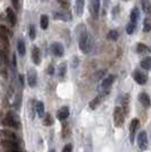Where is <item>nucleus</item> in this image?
I'll list each match as a JSON object with an SVG mask.
<instances>
[{
  "instance_id": "f257e3e1",
  "label": "nucleus",
  "mask_w": 151,
  "mask_h": 152,
  "mask_svg": "<svg viewBox=\"0 0 151 152\" xmlns=\"http://www.w3.org/2000/svg\"><path fill=\"white\" fill-rule=\"evenodd\" d=\"M78 45H80V49L83 53H88L91 51L92 48V38L90 35V33H88V31L83 27L81 33H80V37H78Z\"/></svg>"
},
{
  "instance_id": "f03ea898",
  "label": "nucleus",
  "mask_w": 151,
  "mask_h": 152,
  "mask_svg": "<svg viewBox=\"0 0 151 152\" xmlns=\"http://www.w3.org/2000/svg\"><path fill=\"white\" fill-rule=\"evenodd\" d=\"M114 124L116 127H122L124 124V114L120 107H116L114 109Z\"/></svg>"
},
{
  "instance_id": "7ed1b4c3",
  "label": "nucleus",
  "mask_w": 151,
  "mask_h": 152,
  "mask_svg": "<svg viewBox=\"0 0 151 152\" xmlns=\"http://www.w3.org/2000/svg\"><path fill=\"white\" fill-rule=\"evenodd\" d=\"M138 145L142 151L147 150V148H148V136H147V132L145 131H142V132L139 133Z\"/></svg>"
},
{
  "instance_id": "20e7f679",
  "label": "nucleus",
  "mask_w": 151,
  "mask_h": 152,
  "mask_svg": "<svg viewBox=\"0 0 151 152\" xmlns=\"http://www.w3.org/2000/svg\"><path fill=\"white\" fill-rule=\"evenodd\" d=\"M100 12V0H91L90 4V13L92 15V17L95 19L98 18Z\"/></svg>"
},
{
  "instance_id": "39448f33",
  "label": "nucleus",
  "mask_w": 151,
  "mask_h": 152,
  "mask_svg": "<svg viewBox=\"0 0 151 152\" xmlns=\"http://www.w3.org/2000/svg\"><path fill=\"white\" fill-rule=\"evenodd\" d=\"M4 125H6L8 127H14V128H17L18 127V123L16 121V118L14 117V115L12 113H8V114L5 116V118H4Z\"/></svg>"
},
{
  "instance_id": "423d86ee",
  "label": "nucleus",
  "mask_w": 151,
  "mask_h": 152,
  "mask_svg": "<svg viewBox=\"0 0 151 152\" xmlns=\"http://www.w3.org/2000/svg\"><path fill=\"white\" fill-rule=\"evenodd\" d=\"M114 80H115V77L113 75H109L102 81V83H101V89L103 91V94H108L109 93V90H110L111 85H113Z\"/></svg>"
},
{
  "instance_id": "0eeeda50",
  "label": "nucleus",
  "mask_w": 151,
  "mask_h": 152,
  "mask_svg": "<svg viewBox=\"0 0 151 152\" xmlns=\"http://www.w3.org/2000/svg\"><path fill=\"white\" fill-rule=\"evenodd\" d=\"M27 83L30 85V88H35L37 86V83H38V75H37V72L35 69H29L27 72Z\"/></svg>"
},
{
  "instance_id": "6e6552de",
  "label": "nucleus",
  "mask_w": 151,
  "mask_h": 152,
  "mask_svg": "<svg viewBox=\"0 0 151 152\" xmlns=\"http://www.w3.org/2000/svg\"><path fill=\"white\" fill-rule=\"evenodd\" d=\"M133 77H134V80H135V82L140 84V85H144L147 81H148V76L145 73H142V72H140V70H135L134 73H133Z\"/></svg>"
},
{
  "instance_id": "1a4fd4ad",
  "label": "nucleus",
  "mask_w": 151,
  "mask_h": 152,
  "mask_svg": "<svg viewBox=\"0 0 151 152\" xmlns=\"http://www.w3.org/2000/svg\"><path fill=\"white\" fill-rule=\"evenodd\" d=\"M51 52L56 56V57H63L65 50H64V47L58 42H54L51 45Z\"/></svg>"
},
{
  "instance_id": "9d476101",
  "label": "nucleus",
  "mask_w": 151,
  "mask_h": 152,
  "mask_svg": "<svg viewBox=\"0 0 151 152\" xmlns=\"http://www.w3.org/2000/svg\"><path fill=\"white\" fill-rule=\"evenodd\" d=\"M138 127H139V119L134 118V119L131 121V124H130V141H131V143H133V142H134L135 132H136Z\"/></svg>"
},
{
  "instance_id": "9b49d317",
  "label": "nucleus",
  "mask_w": 151,
  "mask_h": 152,
  "mask_svg": "<svg viewBox=\"0 0 151 152\" xmlns=\"http://www.w3.org/2000/svg\"><path fill=\"white\" fill-rule=\"evenodd\" d=\"M9 35V32H8V30H7L5 26L0 25V39L4 41V43H5V45H6V48L8 49V45H9V41H8V37Z\"/></svg>"
},
{
  "instance_id": "f8f14e48",
  "label": "nucleus",
  "mask_w": 151,
  "mask_h": 152,
  "mask_svg": "<svg viewBox=\"0 0 151 152\" xmlns=\"http://www.w3.org/2000/svg\"><path fill=\"white\" fill-rule=\"evenodd\" d=\"M32 60L35 65H40L41 63V51L38 47H34L32 49Z\"/></svg>"
},
{
  "instance_id": "ddd939ff",
  "label": "nucleus",
  "mask_w": 151,
  "mask_h": 152,
  "mask_svg": "<svg viewBox=\"0 0 151 152\" xmlns=\"http://www.w3.org/2000/svg\"><path fill=\"white\" fill-rule=\"evenodd\" d=\"M139 100H140V102L142 103V106L144 108H149L151 104V100H150V96L147 94V93H140V95H139Z\"/></svg>"
},
{
  "instance_id": "4468645a",
  "label": "nucleus",
  "mask_w": 151,
  "mask_h": 152,
  "mask_svg": "<svg viewBox=\"0 0 151 152\" xmlns=\"http://www.w3.org/2000/svg\"><path fill=\"white\" fill-rule=\"evenodd\" d=\"M69 116V108L68 107H63L58 113H57V118L59 121H65L67 119Z\"/></svg>"
},
{
  "instance_id": "2eb2a0df",
  "label": "nucleus",
  "mask_w": 151,
  "mask_h": 152,
  "mask_svg": "<svg viewBox=\"0 0 151 152\" xmlns=\"http://www.w3.org/2000/svg\"><path fill=\"white\" fill-rule=\"evenodd\" d=\"M122 109H123V111H124V115H127L130 113V95L128 94H125L123 96Z\"/></svg>"
},
{
  "instance_id": "dca6fc26",
  "label": "nucleus",
  "mask_w": 151,
  "mask_h": 152,
  "mask_svg": "<svg viewBox=\"0 0 151 152\" xmlns=\"http://www.w3.org/2000/svg\"><path fill=\"white\" fill-rule=\"evenodd\" d=\"M142 10L145 15H151V1L150 0H141Z\"/></svg>"
},
{
  "instance_id": "f3484780",
  "label": "nucleus",
  "mask_w": 151,
  "mask_h": 152,
  "mask_svg": "<svg viewBox=\"0 0 151 152\" xmlns=\"http://www.w3.org/2000/svg\"><path fill=\"white\" fill-rule=\"evenodd\" d=\"M17 51H18V53L22 57L25 56L26 47H25V42H24L23 39H18V40H17Z\"/></svg>"
},
{
  "instance_id": "a211bd4d",
  "label": "nucleus",
  "mask_w": 151,
  "mask_h": 152,
  "mask_svg": "<svg viewBox=\"0 0 151 152\" xmlns=\"http://www.w3.org/2000/svg\"><path fill=\"white\" fill-rule=\"evenodd\" d=\"M84 10V0H75V13L77 16H81Z\"/></svg>"
},
{
  "instance_id": "6ab92c4d",
  "label": "nucleus",
  "mask_w": 151,
  "mask_h": 152,
  "mask_svg": "<svg viewBox=\"0 0 151 152\" xmlns=\"http://www.w3.org/2000/svg\"><path fill=\"white\" fill-rule=\"evenodd\" d=\"M103 96H105L103 93H101V94H99L98 96H95V99L90 102V108H91V109H97V107H98V106L100 104V102L102 101V98H103Z\"/></svg>"
},
{
  "instance_id": "aec40b11",
  "label": "nucleus",
  "mask_w": 151,
  "mask_h": 152,
  "mask_svg": "<svg viewBox=\"0 0 151 152\" xmlns=\"http://www.w3.org/2000/svg\"><path fill=\"white\" fill-rule=\"evenodd\" d=\"M1 134H2V136H4L5 141H13V142H16V140H17L16 135H15L13 132H9V131H4Z\"/></svg>"
},
{
  "instance_id": "412c9836",
  "label": "nucleus",
  "mask_w": 151,
  "mask_h": 152,
  "mask_svg": "<svg viewBox=\"0 0 151 152\" xmlns=\"http://www.w3.org/2000/svg\"><path fill=\"white\" fill-rule=\"evenodd\" d=\"M35 111L40 117L44 116V103L42 101H38L35 103Z\"/></svg>"
},
{
  "instance_id": "4be33fe9",
  "label": "nucleus",
  "mask_w": 151,
  "mask_h": 152,
  "mask_svg": "<svg viewBox=\"0 0 151 152\" xmlns=\"http://www.w3.org/2000/svg\"><path fill=\"white\" fill-rule=\"evenodd\" d=\"M7 16H8V19H9L10 24L15 25L16 24V14L14 13V10L12 8H7Z\"/></svg>"
},
{
  "instance_id": "5701e85b",
  "label": "nucleus",
  "mask_w": 151,
  "mask_h": 152,
  "mask_svg": "<svg viewBox=\"0 0 151 152\" xmlns=\"http://www.w3.org/2000/svg\"><path fill=\"white\" fill-rule=\"evenodd\" d=\"M40 26L42 30H47L49 26V17L47 15H42L40 17Z\"/></svg>"
},
{
  "instance_id": "b1692460",
  "label": "nucleus",
  "mask_w": 151,
  "mask_h": 152,
  "mask_svg": "<svg viewBox=\"0 0 151 152\" xmlns=\"http://www.w3.org/2000/svg\"><path fill=\"white\" fill-rule=\"evenodd\" d=\"M141 67L145 70L151 69V57H145L142 61H141Z\"/></svg>"
},
{
  "instance_id": "393cba45",
  "label": "nucleus",
  "mask_w": 151,
  "mask_h": 152,
  "mask_svg": "<svg viewBox=\"0 0 151 152\" xmlns=\"http://www.w3.org/2000/svg\"><path fill=\"white\" fill-rule=\"evenodd\" d=\"M66 72H67V65H66V63H62L58 66V75H59V77H64Z\"/></svg>"
},
{
  "instance_id": "a878e982",
  "label": "nucleus",
  "mask_w": 151,
  "mask_h": 152,
  "mask_svg": "<svg viewBox=\"0 0 151 152\" xmlns=\"http://www.w3.org/2000/svg\"><path fill=\"white\" fill-rule=\"evenodd\" d=\"M139 17H140V12H139V9L138 8H133L132 12H131V22L136 23Z\"/></svg>"
},
{
  "instance_id": "bb28decb",
  "label": "nucleus",
  "mask_w": 151,
  "mask_h": 152,
  "mask_svg": "<svg viewBox=\"0 0 151 152\" xmlns=\"http://www.w3.org/2000/svg\"><path fill=\"white\" fill-rule=\"evenodd\" d=\"M119 37V34H118V32L116 31V30H111V31L108 33L107 38L110 40V41H116L117 39Z\"/></svg>"
},
{
  "instance_id": "cd10ccee",
  "label": "nucleus",
  "mask_w": 151,
  "mask_h": 152,
  "mask_svg": "<svg viewBox=\"0 0 151 152\" xmlns=\"http://www.w3.org/2000/svg\"><path fill=\"white\" fill-rule=\"evenodd\" d=\"M143 30L144 32H150L151 31V18L147 17L143 20Z\"/></svg>"
},
{
  "instance_id": "c85d7f7f",
  "label": "nucleus",
  "mask_w": 151,
  "mask_h": 152,
  "mask_svg": "<svg viewBox=\"0 0 151 152\" xmlns=\"http://www.w3.org/2000/svg\"><path fill=\"white\" fill-rule=\"evenodd\" d=\"M135 26H136V23H128L127 25H126V32H127V34H132L134 30H135Z\"/></svg>"
},
{
  "instance_id": "c756f323",
  "label": "nucleus",
  "mask_w": 151,
  "mask_h": 152,
  "mask_svg": "<svg viewBox=\"0 0 151 152\" xmlns=\"http://www.w3.org/2000/svg\"><path fill=\"white\" fill-rule=\"evenodd\" d=\"M148 50H149L148 47L145 45H143V43H139V45H136V51H138L139 53H144V52H147Z\"/></svg>"
},
{
  "instance_id": "7c9ffc66",
  "label": "nucleus",
  "mask_w": 151,
  "mask_h": 152,
  "mask_svg": "<svg viewBox=\"0 0 151 152\" xmlns=\"http://www.w3.org/2000/svg\"><path fill=\"white\" fill-rule=\"evenodd\" d=\"M43 124L44 125H51L52 124V118H51V116L49 114L44 115V118H43Z\"/></svg>"
},
{
  "instance_id": "2f4dec72",
  "label": "nucleus",
  "mask_w": 151,
  "mask_h": 152,
  "mask_svg": "<svg viewBox=\"0 0 151 152\" xmlns=\"http://www.w3.org/2000/svg\"><path fill=\"white\" fill-rule=\"evenodd\" d=\"M30 39L31 40H34L35 39V35H37V32H35V27H34V25H31L30 26Z\"/></svg>"
},
{
  "instance_id": "473e14b6",
  "label": "nucleus",
  "mask_w": 151,
  "mask_h": 152,
  "mask_svg": "<svg viewBox=\"0 0 151 152\" xmlns=\"http://www.w3.org/2000/svg\"><path fill=\"white\" fill-rule=\"evenodd\" d=\"M72 151H73V145L72 144H66V145L64 146L62 152H72Z\"/></svg>"
},
{
  "instance_id": "72a5a7b5",
  "label": "nucleus",
  "mask_w": 151,
  "mask_h": 152,
  "mask_svg": "<svg viewBox=\"0 0 151 152\" xmlns=\"http://www.w3.org/2000/svg\"><path fill=\"white\" fill-rule=\"evenodd\" d=\"M48 74H49V75H54V74H55V68H54L52 65H50V66L48 67Z\"/></svg>"
},
{
  "instance_id": "f704fd0d",
  "label": "nucleus",
  "mask_w": 151,
  "mask_h": 152,
  "mask_svg": "<svg viewBox=\"0 0 151 152\" xmlns=\"http://www.w3.org/2000/svg\"><path fill=\"white\" fill-rule=\"evenodd\" d=\"M109 1L110 0H103V13H106L108 6H109Z\"/></svg>"
},
{
  "instance_id": "c9c22d12",
  "label": "nucleus",
  "mask_w": 151,
  "mask_h": 152,
  "mask_svg": "<svg viewBox=\"0 0 151 152\" xmlns=\"http://www.w3.org/2000/svg\"><path fill=\"white\" fill-rule=\"evenodd\" d=\"M12 2H13V6L15 9H18L19 7V1L18 0H12Z\"/></svg>"
},
{
  "instance_id": "e433bc0d",
  "label": "nucleus",
  "mask_w": 151,
  "mask_h": 152,
  "mask_svg": "<svg viewBox=\"0 0 151 152\" xmlns=\"http://www.w3.org/2000/svg\"><path fill=\"white\" fill-rule=\"evenodd\" d=\"M84 152H92V145H91V144H89V145H86V148H85V150H84Z\"/></svg>"
},
{
  "instance_id": "4c0bfd02",
  "label": "nucleus",
  "mask_w": 151,
  "mask_h": 152,
  "mask_svg": "<svg viewBox=\"0 0 151 152\" xmlns=\"http://www.w3.org/2000/svg\"><path fill=\"white\" fill-rule=\"evenodd\" d=\"M18 78H19V83H21V85L23 86V84H24V82H23V75H19Z\"/></svg>"
},
{
  "instance_id": "58836bf2",
  "label": "nucleus",
  "mask_w": 151,
  "mask_h": 152,
  "mask_svg": "<svg viewBox=\"0 0 151 152\" xmlns=\"http://www.w3.org/2000/svg\"><path fill=\"white\" fill-rule=\"evenodd\" d=\"M49 152H56V151H55V150H54V149H52V150H50V151H49Z\"/></svg>"
},
{
  "instance_id": "ea45409f",
  "label": "nucleus",
  "mask_w": 151,
  "mask_h": 152,
  "mask_svg": "<svg viewBox=\"0 0 151 152\" xmlns=\"http://www.w3.org/2000/svg\"><path fill=\"white\" fill-rule=\"evenodd\" d=\"M123 1H130V0H123Z\"/></svg>"
},
{
  "instance_id": "a19ab883",
  "label": "nucleus",
  "mask_w": 151,
  "mask_h": 152,
  "mask_svg": "<svg viewBox=\"0 0 151 152\" xmlns=\"http://www.w3.org/2000/svg\"><path fill=\"white\" fill-rule=\"evenodd\" d=\"M150 51H151V48H150Z\"/></svg>"
}]
</instances>
